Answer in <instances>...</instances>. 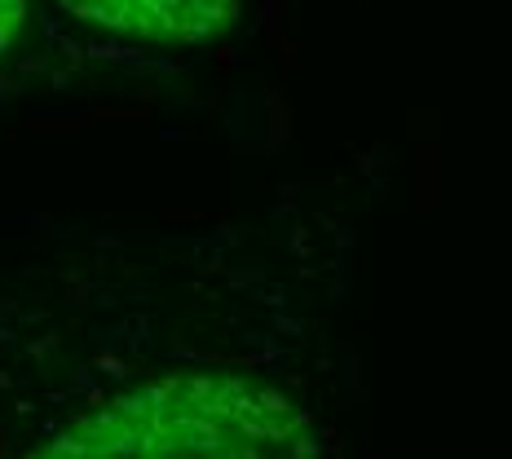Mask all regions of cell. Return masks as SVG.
Wrapping results in <instances>:
<instances>
[{
    "instance_id": "obj_3",
    "label": "cell",
    "mask_w": 512,
    "mask_h": 459,
    "mask_svg": "<svg viewBox=\"0 0 512 459\" xmlns=\"http://www.w3.org/2000/svg\"><path fill=\"white\" fill-rule=\"evenodd\" d=\"M23 27H27V0H0V58L14 49Z\"/></svg>"
},
{
    "instance_id": "obj_1",
    "label": "cell",
    "mask_w": 512,
    "mask_h": 459,
    "mask_svg": "<svg viewBox=\"0 0 512 459\" xmlns=\"http://www.w3.org/2000/svg\"><path fill=\"white\" fill-rule=\"evenodd\" d=\"M23 459H323V446L279 384L168 371L53 424Z\"/></svg>"
},
{
    "instance_id": "obj_2",
    "label": "cell",
    "mask_w": 512,
    "mask_h": 459,
    "mask_svg": "<svg viewBox=\"0 0 512 459\" xmlns=\"http://www.w3.org/2000/svg\"><path fill=\"white\" fill-rule=\"evenodd\" d=\"M71 18L146 45H208L239 27L243 0H58Z\"/></svg>"
}]
</instances>
